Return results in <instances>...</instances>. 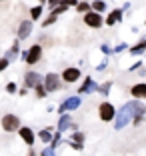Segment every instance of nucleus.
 Wrapping results in <instances>:
<instances>
[{
  "mask_svg": "<svg viewBox=\"0 0 146 156\" xmlns=\"http://www.w3.org/2000/svg\"><path fill=\"white\" fill-rule=\"evenodd\" d=\"M42 86H44L46 94H48V92H56V90H60V88H62V80H60L58 74L48 72L44 78H42Z\"/></svg>",
  "mask_w": 146,
  "mask_h": 156,
  "instance_id": "nucleus-1",
  "label": "nucleus"
},
{
  "mask_svg": "<svg viewBox=\"0 0 146 156\" xmlns=\"http://www.w3.org/2000/svg\"><path fill=\"white\" fill-rule=\"evenodd\" d=\"M130 120H132V114H130V108H128V106L124 104L122 108L118 110V114L114 116V120H112V122H114V130H122L124 126H126V124L130 122Z\"/></svg>",
  "mask_w": 146,
  "mask_h": 156,
  "instance_id": "nucleus-2",
  "label": "nucleus"
},
{
  "mask_svg": "<svg viewBox=\"0 0 146 156\" xmlns=\"http://www.w3.org/2000/svg\"><path fill=\"white\" fill-rule=\"evenodd\" d=\"M40 58H42V46L40 44L30 46V48L24 52V62H26V64H30V66L38 64V60H40Z\"/></svg>",
  "mask_w": 146,
  "mask_h": 156,
  "instance_id": "nucleus-3",
  "label": "nucleus"
},
{
  "mask_svg": "<svg viewBox=\"0 0 146 156\" xmlns=\"http://www.w3.org/2000/svg\"><path fill=\"white\" fill-rule=\"evenodd\" d=\"M98 116H100L102 122H112L114 116H116L114 104H110V102H102V104L98 106Z\"/></svg>",
  "mask_w": 146,
  "mask_h": 156,
  "instance_id": "nucleus-4",
  "label": "nucleus"
},
{
  "mask_svg": "<svg viewBox=\"0 0 146 156\" xmlns=\"http://www.w3.org/2000/svg\"><path fill=\"white\" fill-rule=\"evenodd\" d=\"M82 104V100H80V96H70V98H66V100L60 104V108H58V112L60 114H66V112H72V110H76L78 106Z\"/></svg>",
  "mask_w": 146,
  "mask_h": 156,
  "instance_id": "nucleus-5",
  "label": "nucleus"
},
{
  "mask_svg": "<svg viewBox=\"0 0 146 156\" xmlns=\"http://www.w3.org/2000/svg\"><path fill=\"white\" fill-rule=\"evenodd\" d=\"M2 128L6 130V132H14V130L20 128V118L14 114H6L2 116Z\"/></svg>",
  "mask_w": 146,
  "mask_h": 156,
  "instance_id": "nucleus-6",
  "label": "nucleus"
},
{
  "mask_svg": "<svg viewBox=\"0 0 146 156\" xmlns=\"http://www.w3.org/2000/svg\"><path fill=\"white\" fill-rule=\"evenodd\" d=\"M84 24L90 28H102V24H104V20H102V14H96V12H86L84 14Z\"/></svg>",
  "mask_w": 146,
  "mask_h": 156,
  "instance_id": "nucleus-7",
  "label": "nucleus"
},
{
  "mask_svg": "<svg viewBox=\"0 0 146 156\" xmlns=\"http://www.w3.org/2000/svg\"><path fill=\"white\" fill-rule=\"evenodd\" d=\"M24 84H26V88H36L38 84H42V76L34 70H28L24 74Z\"/></svg>",
  "mask_w": 146,
  "mask_h": 156,
  "instance_id": "nucleus-8",
  "label": "nucleus"
},
{
  "mask_svg": "<svg viewBox=\"0 0 146 156\" xmlns=\"http://www.w3.org/2000/svg\"><path fill=\"white\" fill-rule=\"evenodd\" d=\"M78 78H80V70L74 68V66H68V68H64V70H62V80H64L66 84L76 82Z\"/></svg>",
  "mask_w": 146,
  "mask_h": 156,
  "instance_id": "nucleus-9",
  "label": "nucleus"
},
{
  "mask_svg": "<svg viewBox=\"0 0 146 156\" xmlns=\"http://www.w3.org/2000/svg\"><path fill=\"white\" fill-rule=\"evenodd\" d=\"M126 106L130 108V114L136 118V116H144V112H146V106L142 104L140 100H130V102H126Z\"/></svg>",
  "mask_w": 146,
  "mask_h": 156,
  "instance_id": "nucleus-10",
  "label": "nucleus"
},
{
  "mask_svg": "<svg viewBox=\"0 0 146 156\" xmlns=\"http://www.w3.org/2000/svg\"><path fill=\"white\" fill-rule=\"evenodd\" d=\"M122 10L120 8H114L112 10V12L108 14V16H106V20H104V24L106 26H114V24H118V22H122Z\"/></svg>",
  "mask_w": 146,
  "mask_h": 156,
  "instance_id": "nucleus-11",
  "label": "nucleus"
},
{
  "mask_svg": "<svg viewBox=\"0 0 146 156\" xmlns=\"http://www.w3.org/2000/svg\"><path fill=\"white\" fill-rule=\"evenodd\" d=\"M72 126V116H70V112H66V114H62L60 116V120H58V128H56V132H66V130Z\"/></svg>",
  "mask_w": 146,
  "mask_h": 156,
  "instance_id": "nucleus-12",
  "label": "nucleus"
},
{
  "mask_svg": "<svg viewBox=\"0 0 146 156\" xmlns=\"http://www.w3.org/2000/svg\"><path fill=\"white\" fill-rule=\"evenodd\" d=\"M130 94H132L136 100L146 98V82H138V84H134V86H130Z\"/></svg>",
  "mask_w": 146,
  "mask_h": 156,
  "instance_id": "nucleus-13",
  "label": "nucleus"
},
{
  "mask_svg": "<svg viewBox=\"0 0 146 156\" xmlns=\"http://www.w3.org/2000/svg\"><path fill=\"white\" fill-rule=\"evenodd\" d=\"M96 90H98V84H96L90 76H86V80H84V84L80 86L78 92H80V94H92V92H96Z\"/></svg>",
  "mask_w": 146,
  "mask_h": 156,
  "instance_id": "nucleus-14",
  "label": "nucleus"
},
{
  "mask_svg": "<svg viewBox=\"0 0 146 156\" xmlns=\"http://www.w3.org/2000/svg\"><path fill=\"white\" fill-rule=\"evenodd\" d=\"M32 32V20H22L18 26V38L20 40H24V38H28Z\"/></svg>",
  "mask_w": 146,
  "mask_h": 156,
  "instance_id": "nucleus-15",
  "label": "nucleus"
},
{
  "mask_svg": "<svg viewBox=\"0 0 146 156\" xmlns=\"http://www.w3.org/2000/svg\"><path fill=\"white\" fill-rule=\"evenodd\" d=\"M18 134H20V138H22L24 142L28 144V146H32L34 144V132H32V128H28V126H22V128H18Z\"/></svg>",
  "mask_w": 146,
  "mask_h": 156,
  "instance_id": "nucleus-16",
  "label": "nucleus"
},
{
  "mask_svg": "<svg viewBox=\"0 0 146 156\" xmlns=\"http://www.w3.org/2000/svg\"><path fill=\"white\" fill-rule=\"evenodd\" d=\"M128 50H130V54H132V56H140L142 52H146V38H140V40H138V44L130 46Z\"/></svg>",
  "mask_w": 146,
  "mask_h": 156,
  "instance_id": "nucleus-17",
  "label": "nucleus"
},
{
  "mask_svg": "<svg viewBox=\"0 0 146 156\" xmlns=\"http://www.w3.org/2000/svg\"><path fill=\"white\" fill-rule=\"evenodd\" d=\"M90 10L96 12V14H102L106 10V2H104V0H94V2L90 4Z\"/></svg>",
  "mask_w": 146,
  "mask_h": 156,
  "instance_id": "nucleus-18",
  "label": "nucleus"
},
{
  "mask_svg": "<svg viewBox=\"0 0 146 156\" xmlns=\"http://www.w3.org/2000/svg\"><path fill=\"white\" fill-rule=\"evenodd\" d=\"M18 50H20L18 42H14V44H12V48H10V50H8V54H6V60H8V62H10V60H14L16 56H18Z\"/></svg>",
  "mask_w": 146,
  "mask_h": 156,
  "instance_id": "nucleus-19",
  "label": "nucleus"
},
{
  "mask_svg": "<svg viewBox=\"0 0 146 156\" xmlns=\"http://www.w3.org/2000/svg\"><path fill=\"white\" fill-rule=\"evenodd\" d=\"M84 138H86V134L84 132H72L70 134V142H78V144H84Z\"/></svg>",
  "mask_w": 146,
  "mask_h": 156,
  "instance_id": "nucleus-20",
  "label": "nucleus"
},
{
  "mask_svg": "<svg viewBox=\"0 0 146 156\" xmlns=\"http://www.w3.org/2000/svg\"><path fill=\"white\" fill-rule=\"evenodd\" d=\"M38 136H40V140H42V142L50 144V140H52V128H44L40 134H38Z\"/></svg>",
  "mask_w": 146,
  "mask_h": 156,
  "instance_id": "nucleus-21",
  "label": "nucleus"
},
{
  "mask_svg": "<svg viewBox=\"0 0 146 156\" xmlns=\"http://www.w3.org/2000/svg\"><path fill=\"white\" fill-rule=\"evenodd\" d=\"M60 142H62V134H60V132H54V136H52V140H50V146H48V148H52V150H56Z\"/></svg>",
  "mask_w": 146,
  "mask_h": 156,
  "instance_id": "nucleus-22",
  "label": "nucleus"
},
{
  "mask_svg": "<svg viewBox=\"0 0 146 156\" xmlns=\"http://www.w3.org/2000/svg\"><path fill=\"white\" fill-rule=\"evenodd\" d=\"M42 16V6H34V8L30 10V18L32 20H38Z\"/></svg>",
  "mask_w": 146,
  "mask_h": 156,
  "instance_id": "nucleus-23",
  "label": "nucleus"
},
{
  "mask_svg": "<svg viewBox=\"0 0 146 156\" xmlns=\"http://www.w3.org/2000/svg\"><path fill=\"white\" fill-rule=\"evenodd\" d=\"M76 10L80 14H86V12H90V4H88V2H78V4H76Z\"/></svg>",
  "mask_w": 146,
  "mask_h": 156,
  "instance_id": "nucleus-24",
  "label": "nucleus"
},
{
  "mask_svg": "<svg viewBox=\"0 0 146 156\" xmlns=\"http://www.w3.org/2000/svg\"><path fill=\"white\" fill-rule=\"evenodd\" d=\"M110 88H112V82H104V84H102V86H98V92H100L102 96H108Z\"/></svg>",
  "mask_w": 146,
  "mask_h": 156,
  "instance_id": "nucleus-25",
  "label": "nucleus"
},
{
  "mask_svg": "<svg viewBox=\"0 0 146 156\" xmlns=\"http://www.w3.org/2000/svg\"><path fill=\"white\" fill-rule=\"evenodd\" d=\"M66 10H68V8H66V6H64V4H58V6H56V8H52V14H54L56 18H58L60 14H64V12H66Z\"/></svg>",
  "mask_w": 146,
  "mask_h": 156,
  "instance_id": "nucleus-26",
  "label": "nucleus"
},
{
  "mask_svg": "<svg viewBox=\"0 0 146 156\" xmlns=\"http://www.w3.org/2000/svg\"><path fill=\"white\" fill-rule=\"evenodd\" d=\"M54 22H56V16L50 12V14H48V18H46L44 22H42V26H50V24H54Z\"/></svg>",
  "mask_w": 146,
  "mask_h": 156,
  "instance_id": "nucleus-27",
  "label": "nucleus"
},
{
  "mask_svg": "<svg viewBox=\"0 0 146 156\" xmlns=\"http://www.w3.org/2000/svg\"><path fill=\"white\" fill-rule=\"evenodd\" d=\"M34 90H36V96H38V98H44V96H46V90H44V86H42V84H38Z\"/></svg>",
  "mask_w": 146,
  "mask_h": 156,
  "instance_id": "nucleus-28",
  "label": "nucleus"
},
{
  "mask_svg": "<svg viewBox=\"0 0 146 156\" xmlns=\"http://www.w3.org/2000/svg\"><path fill=\"white\" fill-rule=\"evenodd\" d=\"M60 4H64L66 8H70V6H76L78 0H60Z\"/></svg>",
  "mask_w": 146,
  "mask_h": 156,
  "instance_id": "nucleus-29",
  "label": "nucleus"
},
{
  "mask_svg": "<svg viewBox=\"0 0 146 156\" xmlns=\"http://www.w3.org/2000/svg\"><path fill=\"white\" fill-rule=\"evenodd\" d=\"M66 144H68L70 148H74V150H82L84 144H78V142H70V140H66Z\"/></svg>",
  "mask_w": 146,
  "mask_h": 156,
  "instance_id": "nucleus-30",
  "label": "nucleus"
},
{
  "mask_svg": "<svg viewBox=\"0 0 146 156\" xmlns=\"http://www.w3.org/2000/svg\"><path fill=\"white\" fill-rule=\"evenodd\" d=\"M40 156H56V150H52V148H44V150L40 152Z\"/></svg>",
  "mask_w": 146,
  "mask_h": 156,
  "instance_id": "nucleus-31",
  "label": "nucleus"
},
{
  "mask_svg": "<svg viewBox=\"0 0 146 156\" xmlns=\"http://www.w3.org/2000/svg\"><path fill=\"white\" fill-rule=\"evenodd\" d=\"M100 50H102V54H106V56L112 54V48H110L108 44H102V46H100Z\"/></svg>",
  "mask_w": 146,
  "mask_h": 156,
  "instance_id": "nucleus-32",
  "label": "nucleus"
},
{
  "mask_svg": "<svg viewBox=\"0 0 146 156\" xmlns=\"http://www.w3.org/2000/svg\"><path fill=\"white\" fill-rule=\"evenodd\" d=\"M6 92L14 94V92H16V84H14V82H8V84H6Z\"/></svg>",
  "mask_w": 146,
  "mask_h": 156,
  "instance_id": "nucleus-33",
  "label": "nucleus"
},
{
  "mask_svg": "<svg viewBox=\"0 0 146 156\" xmlns=\"http://www.w3.org/2000/svg\"><path fill=\"white\" fill-rule=\"evenodd\" d=\"M126 48H128V46L124 44V42H120V44L116 46V48H112V52H122V50H126Z\"/></svg>",
  "mask_w": 146,
  "mask_h": 156,
  "instance_id": "nucleus-34",
  "label": "nucleus"
},
{
  "mask_svg": "<svg viewBox=\"0 0 146 156\" xmlns=\"http://www.w3.org/2000/svg\"><path fill=\"white\" fill-rule=\"evenodd\" d=\"M142 122H144V116H136V118H132L134 126H138V124H142Z\"/></svg>",
  "mask_w": 146,
  "mask_h": 156,
  "instance_id": "nucleus-35",
  "label": "nucleus"
},
{
  "mask_svg": "<svg viewBox=\"0 0 146 156\" xmlns=\"http://www.w3.org/2000/svg\"><path fill=\"white\" fill-rule=\"evenodd\" d=\"M6 66H8V60H6V58H0V72H2Z\"/></svg>",
  "mask_w": 146,
  "mask_h": 156,
  "instance_id": "nucleus-36",
  "label": "nucleus"
},
{
  "mask_svg": "<svg viewBox=\"0 0 146 156\" xmlns=\"http://www.w3.org/2000/svg\"><path fill=\"white\" fill-rule=\"evenodd\" d=\"M46 2H48V6H50V8H56V6L60 4V0H46Z\"/></svg>",
  "mask_w": 146,
  "mask_h": 156,
  "instance_id": "nucleus-37",
  "label": "nucleus"
},
{
  "mask_svg": "<svg viewBox=\"0 0 146 156\" xmlns=\"http://www.w3.org/2000/svg\"><path fill=\"white\" fill-rule=\"evenodd\" d=\"M106 64H108V62H106V60H102L100 64L96 66V70H100V72H102V70H104V68H106Z\"/></svg>",
  "mask_w": 146,
  "mask_h": 156,
  "instance_id": "nucleus-38",
  "label": "nucleus"
},
{
  "mask_svg": "<svg viewBox=\"0 0 146 156\" xmlns=\"http://www.w3.org/2000/svg\"><path fill=\"white\" fill-rule=\"evenodd\" d=\"M140 66H142V62H136V64H132V66H130V68H128V70H130V72H134V70H138V68H140Z\"/></svg>",
  "mask_w": 146,
  "mask_h": 156,
  "instance_id": "nucleus-39",
  "label": "nucleus"
},
{
  "mask_svg": "<svg viewBox=\"0 0 146 156\" xmlns=\"http://www.w3.org/2000/svg\"><path fill=\"white\" fill-rule=\"evenodd\" d=\"M128 8H130V2H124V6H122V8H120V10H122V12H124V10H128Z\"/></svg>",
  "mask_w": 146,
  "mask_h": 156,
  "instance_id": "nucleus-40",
  "label": "nucleus"
},
{
  "mask_svg": "<svg viewBox=\"0 0 146 156\" xmlns=\"http://www.w3.org/2000/svg\"><path fill=\"white\" fill-rule=\"evenodd\" d=\"M28 156H38V154H36V150H34V148H30V150H28Z\"/></svg>",
  "mask_w": 146,
  "mask_h": 156,
  "instance_id": "nucleus-41",
  "label": "nucleus"
},
{
  "mask_svg": "<svg viewBox=\"0 0 146 156\" xmlns=\"http://www.w3.org/2000/svg\"><path fill=\"white\" fill-rule=\"evenodd\" d=\"M78 2H88V0H78Z\"/></svg>",
  "mask_w": 146,
  "mask_h": 156,
  "instance_id": "nucleus-42",
  "label": "nucleus"
},
{
  "mask_svg": "<svg viewBox=\"0 0 146 156\" xmlns=\"http://www.w3.org/2000/svg\"><path fill=\"white\" fill-rule=\"evenodd\" d=\"M38 2H46V0H38Z\"/></svg>",
  "mask_w": 146,
  "mask_h": 156,
  "instance_id": "nucleus-43",
  "label": "nucleus"
},
{
  "mask_svg": "<svg viewBox=\"0 0 146 156\" xmlns=\"http://www.w3.org/2000/svg\"><path fill=\"white\" fill-rule=\"evenodd\" d=\"M144 24H146V20H144Z\"/></svg>",
  "mask_w": 146,
  "mask_h": 156,
  "instance_id": "nucleus-44",
  "label": "nucleus"
}]
</instances>
